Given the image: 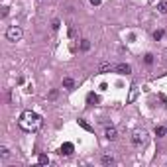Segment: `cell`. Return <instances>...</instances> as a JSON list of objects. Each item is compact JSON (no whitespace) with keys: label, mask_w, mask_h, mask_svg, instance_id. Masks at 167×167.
<instances>
[{"label":"cell","mask_w":167,"mask_h":167,"mask_svg":"<svg viewBox=\"0 0 167 167\" xmlns=\"http://www.w3.org/2000/svg\"><path fill=\"white\" fill-rule=\"evenodd\" d=\"M20 128L24 130V132H36V130L41 128V116L32 112V110H24L22 116H20Z\"/></svg>","instance_id":"6da1fadb"},{"label":"cell","mask_w":167,"mask_h":167,"mask_svg":"<svg viewBox=\"0 0 167 167\" xmlns=\"http://www.w3.org/2000/svg\"><path fill=\"white\" fill-rule=\"evenodd\" d=\"M6 39H8V41H20V39H22V28L10 26L6 30Z\"/></svg>","instance_id":"7a4b0ae2"},{"label":"cell","mask_w":167,"mask_h":167,"mask_svg":"<svg viewBox=\"0 0 167 167\" xmlns=\"http://www.w3.org/2000/svg\"><path fill=\"white\" fill-rule=\"evenodd\" d=\"M146 140H148V134H146V132H144V130H138V132H134V134H132V144H134V146H144V144H146Z\"/></svg>","instance_id":"3957f363"},{"label":"cell","mask_w":167,"mask_h":167,"mask_svg":"<svg viewBox=\"0 0 167 167\" xmlns=\"http://www.w3.org/2000/svg\"><path fill=\"white\" fill-rule=\"evenodd\" d=\"M104 138H106V140H110V141H114L116 138H118V132H116L114 126H108V128L104 130Z\"/></svg>","instance_id":"277c9868"},{"label":"cell","mask_w":167,"mask_h":167,"mask_svg":"<svg viewBox=\"0 0 167 167\" xmlns=\"http://www.w3.org/2000/svg\"><path fill=\"white\" fill-rule=\"evenodd\" d=\"M116 71H118L120 75H130V73H132V67H130L128 63H120V65H116Z\"/></svg>","instance_id":"5b68a950"},{"label":"cell","mask_w":167,"mask_h":167,"mask_svg":"<svg viewBox=\"0 0 167 167\" xmlns=\"http://www.w3.org/2000/svg\"><path fill=\"white\" fill-rule=\"evenodd\" d=\"M112 69H116V65H112L110 61H104V63L98 65V73H108V71H112Z\"/></svg>","instance_id":"8992f818"},{"label":"cell","mask_w":167,"mask_h":167,"mask_svg":"<svg viewBox=\"0 0 167 167\" xmlns=\"http://www.w3.org/2000/svg\"><path fill=\"white\" fill-rule=\"evenodd\" d=\"M136 97H138V85H132V87H130V95H128V100H126V102H134L136 100Z\"/></svg>","instance_id":"52a82bcc"},{"label":"cell","mask_w":167,"mask_h":167,"mask_svg":"<svg viewBox=\"0 0 167 167\" xmlns=\"http://www.w3.org/2000/svg\"><path fill=\"white\" fill-rule=\"evenodd\" d=\"M59 153H61V155H71V153H73V144H69V141L63 144L61 149H59Z\"/></svg>","instance_id":"ba28073f"},{"label":"cell","mask_w":167,"mask_h":167,"mask_svg":"<svg viewBox=\"0 0 167 167\" xmlns=\"http://www.w3.org/2000/svg\"><path fill=\"white\" fill-rule=\"evenodd\" d=\"M63 87H65V89H73V87H75V81L69 79V77H65L63 79Z\"/></svg>","instance_id":"9c48e42d"},{"label":"cell","mask_w":167,"mask_h":167,"mask_svg":"<svg viewBox=\"0 0 167 167\" xmlns=\"http://www.w3.org/2000/svg\"><path fill=\"white\" fill-rule=\"evenodd\" d=\"M79 126H81L83 130H87V132H92V126H90L87 120H79Z\"/></svg>","instance_id":"30bf717a"},{"label":"cell","mask_w":167,"mask_h":167,"mask_svg":"<svg viewBox=\"0 0 167 167\" xmlns=\"http://www.w3.org/2000/svg\"><path fill=\"white\" fill-rule=\"evenodd\" d=\"M165 134H167L165 126H157V128H155V136H157V138H161V136H165Z\"/></svg>","instance_id":"8fae6325"},{"label":"cell","mask_w":167,"mask_h":167,"mask_svg":"<svg viewBox=\"0 0 167 167\" xmlns=\"http://www.w3.org/2000/svg\"><path fill=\"white\" fill-rule=\"evenodd\" d=\"M102 163L104 165H112V163H114V157H112V155H102Z\"/></svg>","instance_id":"7c38bea8"},{"label":"cell","mask_w":167,"mask_h":167,"mask_svg":"<svg viewBox=\"0 0 167 167\" xmlns=\"http://www.w3.org/2000/svg\"><path fill=\"white\" fill-rule=\"evenodd\" d=\"M90 49V41L89 39H83V41H81V51H89Z\"/></svg>","instance_id":"4fadbf2b"},{"label":"cell","mask_w":167,"mask_h":167,"mask_svg":"<svg viewBox=\"0 0 167 167\" xmlns=\"http://www.w3.org/2000/svg\"><path fill=\"white\" fill-rule=\"evenodd\" d=\"M157 10H159V14H167V2H159Z\"/></svg>","instance_id":"5bb4252c"},{"label":"cell","mask_w":167,"mask_h":167,"mask_svg":"<svg viewBox=\"0 0 167 167\" xmlns=\"http://www.w3.org/2000/svg\"><path fill=\"white\" fill-rule=\"evenodd\" d=\"M87 100H89L90 104H92V102H98V97L95 95V92H89V95H87Z\"/></svg>","instance_id":"9a60e30c"},{"label":"cell","mask_w":167,"mask_h":167,"mask_svg":"<svg viewBox=\"0 0 167 167\" xmlns=\"http://www.w3.org/2000/svg\"><path fill=\"white\" fill-rule=\"evenodd\" d=\"M10 155V151H8L6 146H0V157H8Z\"/></svg>","instance_id":"2e32d148"},{"label":"cell","mask_w":167,"mask_h":167,"mask_svg":"<svg viewBox=\"0 0 167 167\" xmlns=\"http://www.w3.org/2000/svg\"><path fill=\"white\" fill-rule=\"evenodd\" d=\"M163 33H165L163 30H157V32H153V39H155V41H159V39L163 38Z\"/></svg>","instance_id":"e0dca14e"},{"label":"cell","mask_w":167,"mask_h":167,"mask_svg":"<svg viewBox=\"0 0 167 167\" xmlns=\"http://www.w3.org/2000/svg\"><path fill=\"white\" fill-rule=\"evenodd\" d=\"M39 165H47V163H49V157H47V155H39Z\"/></svg>","instance_id":"ac0fdd59"},{"label":"cell","mask_w":167,"mask_h":167,"mask_svg":"<svg viewBox=\"0 0 167 167\" xmlns=\"http://www.w3.org/2000/svg\"><path fill=\"white\" fill-rule=\"evenodd\" d=\"M144 61H146L148 65H151V63H153V55H151V53H148V55L144 57Z\"/></svg>","instance_id":"d6986e66"},{"label":"cell","mask_w":167,"mask_h":167,"mask_svg":"<svg viewBox=\"0 0 167 167\" xmlns=\"http://www.w3.org/2000/svg\"><path fill=\"white\" fill-rule=\"evenodd\" d=\"M77 36V30H75V26H71L69 28V38H75Z\"/></svg>","instance_id":"ffe728a7"},{"label":"cell","mask_w":167,"mask_h":167,"mask_svg":"<svg viewBox=\"0 0 167 167\" xmlns=\"http://www.w3.org/2000/svg\"><path fill=\"white\" fill-rule=\"evenodd\" d=\"M53 30H59V20H53V24H51Z\"/></svg>","instance_id":"44dd1931"},{"label":"cell","mask_w":167,"mask_h":167,"mask_svg":"<svg viewBox=\"0 0 167 167\" xmlns=\"http://www.w3.org/2000/svg\"><path fill=\"white\" fill-rule=\"evenodd\" d=\"M90 4H95V6H98V4H100V0H90Z\"/></svg>","instance_id":"7402d4cb"},{"label":"cell","mask_w":167,"mask_h":167,"mask_svg":"<svg viewBox=\"0 0 167 167\" xmlns=\"http://www.w3.org/2000/svg\"><path fill=\"white\" fill-rule=\"evenodd\" d=\"M149 2H155V0H149Z\"/></svg>","instance_id":"603a6c76"}]
</instances>
